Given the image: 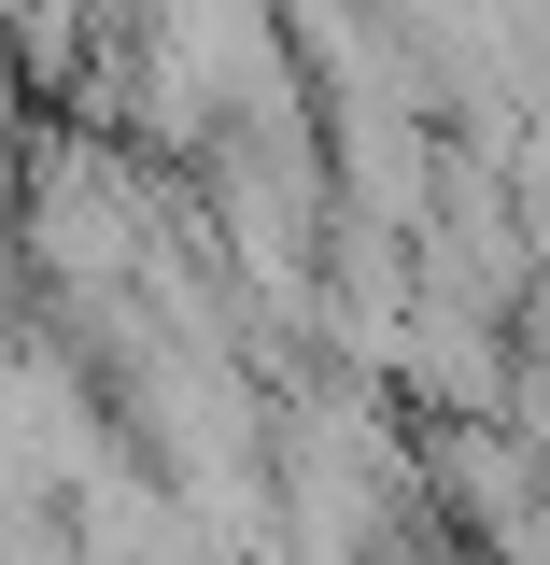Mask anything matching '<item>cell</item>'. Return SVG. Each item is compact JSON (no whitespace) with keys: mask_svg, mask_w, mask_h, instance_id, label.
Instances as JSON below:
<instances>
[{"mask_svg":"<svg viewBox=\"0 0 550 565\" xmlns=\"http://www.w3.org/2000/svg\"><path fill=\"white\" fill-rule=\"evenodd\" d=\"M29 255H43L57 297H128V282H141V212H128V184L85 170V156H57L43 199H29Z\"/></svg>","mask_w":550,"mask_h":565,"instance_id":"obj_1","label":"cell"}]
</instances>
